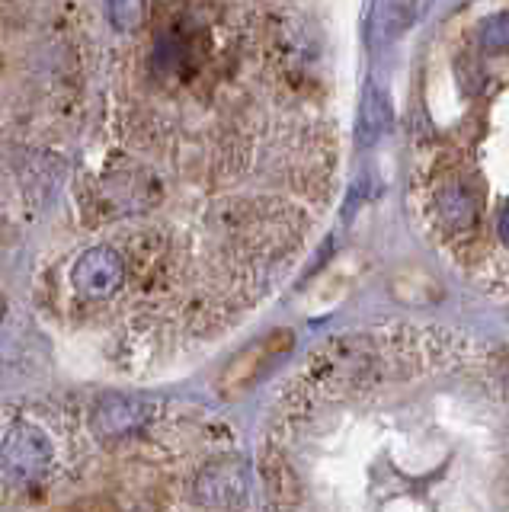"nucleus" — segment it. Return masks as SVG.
<instances>
[{"label":"nucleus","mask_w":509,"mask_h":512,"mask_svg":"<svg viewBox=\"0 0 509 512\" xmlns=\"http://www.w3.org/2000/svg\"><path fill=\"white\" fill-rule=\"evenodd\" d=\"M52 439L33 423H17L0 442V471L17 487H36L52 471Z\"/></svg>","instance_id":"nucleus-1"},{"label":"nucleus","mask_w":509,"mask_h":512,"mask_svg":"<svg viewBox=\"0 0 509 512\" xmlns=\"http://www.w3.org/2000/svg\"><path fill=\"white\" fill-rule=\"evenodd\" d=\"M196 500L209 509L218 512H234L247 503L250 493V477H247V464L241 458H215L209 461L196 477Z\"/></svg>","instance_id":"nucleus-2"},{"label":"nucleus","mask_w":509,"mask_h":512,"mask_svg":"<svg viewBox=\"0 0 509 512\" xmlns=\"http://www.w3.org/2000/svg\"><path fill=\"white\" fill-rule=\"evenodd\" d=\"M125 276H129V269H125L122 253L103 244L77 256V263L71 269V285L87 301H106L125 285Z\"/></svg>","instance_id":"nucleus-3"},{"label":"nucleus","mask_w":509,"mask_h":512,"mask_svg":"<svg viewBox=\"0 0 509 512\" xmlns=\"http://www.w3.org/2000/svg\"><path fill=\"white\" fill-rule=\"evenodd\" d=\"M292 346V333H285V330H279V333H273L269 340H263V343H257V346H250L241 359H234L228 368H225V375H221V381H218V391H221V397H237V394H244V391H250L253 384H257L269 368L276 365V359L282 356L285 349Z\"/></svg>","instance_id":"nucleus-4"},{"label":"nucleus","mask_w":509,"mask_h":512,"mask_svg":"<svg viewBox=\"0 0 509 512\" xmlns=\"http://www.w3.org/2000/svg\"><path fill=\"white\" fill-rule=\"evenodd\" d=\"M145 423H148V407L135 397L109 394V397H100L90 410V429L109 442L132 436V432Z\"/></svg>","instance_id":"nucleus-5"},{"label":"nucleus","mask_w":509,"mask_h":512,"mask_svg":"<svg viewBox=\"0 0 509 512\" xmlns=\"http://www.w3.org/2000/svg\"><path fill=\"white\" fill-rule=\"evenodd\" d=\"M263 477H266V490L273 496V503L285 512H295L301 506V480L292 471V464L285 461L276 448H269L266 458H263Z\"/></svg>","instance_id":"nucleus-6"},{"label":"nucleus","mask_w":509,"mask_h":512,"mask_svg":"<svg viewBox=\"0 0 509 512\" xmlns=\"http://www.w3.org/2000/svg\"><path fill=\"white\" fill-rule=\"evenodd\" d=\"M391 128V96L375 80L365 87L359 112V144H375Z\"/></svg>","instance_id":"nucleus-7"},{"label":"nucleus","mask_w":509,"mask_h":512,"mask_svg":"<svg viewBox=\"0 0 509 512\" xmlns=\"http://www.w3.org/2000/svg\"><path fill=\"white\" fill-rule=\"evenodd\" d=\"M436 212H439V221L449 231H468L471 224L477 221V202H474L468 186L452 183V186H442L439 189Z\"/></svg>","instance_id":"nucleus-8"},{"label":"nucleus","mask_w":509,"mask_h":512,"mask_svg":"<svg viewBox=\"0 0 509 512\" xmlns=\"http://www.w3.org/2000/svg\"><path fill=\"white\" fill-rule=\"evenodd\" d=\"M429 7H433V0H381V29H385V36H401L413 23L423 20Z\"/></svg>","instance_id":"nucleus-9"},{"label":"nucleus","mask_w":509,"mask_h":512,"mask_svg":"<svg viewBox=\"0 0 509 512\" xmlns=\"http://www.w3.org/2000/svg\"><path fill=\"white\" fill-rule=\"evenodd\" d=\"M109 7V23L116 26V32H138L145 23V0H106Z\"/></svg>","instance_id":"nucleus-10"},{"label":"nucleus","mask_w":509,"mask_h":512,"mask_svg":"<svg viewBox=\"0 0 509 512\" xmlns=\"http://www.w3.org/2000/svg\"><path fill=\"white\" fill-rule=\"evenodd\" d=\"M484 29H487L484 32V45L490 48V52H503V48H506V13H497Z\"/></svg>","instance_id":"nucleus-11"},{"label":"nucleus","mask_w":509,"mask_h":512,"mask_svg":"<svg viewBox=\"0 0 509 512\" xmlns=\"http://www.w3.org/2000/svg\"><path fill=\"white\" fill-rule=\"evenodd\" d=\"M4 311H7V304H4V298H0V320H4Z\"/></svg>","instance_id":"nucleus-12"}]
</instances>
